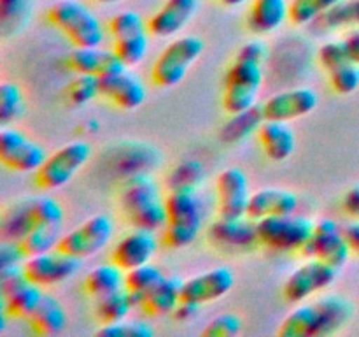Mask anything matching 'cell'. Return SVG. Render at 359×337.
Instances as JSON below:
<instances>
[{"instance_id":"42","label":"cell","mask_w":359,"mask_h":337,"mask_svg":"<svg viewBox=\"0 0 359 337\" xmlns=\"http://www.w3.org/2000/svg\"><path fill=\"white\" fill-rule=\"evenodd\" d=\"M203 165L200 161L188 160L184 164H181L179 167H175V171L170 176V190H179V188H191L196 190L203 181Z\"/></svg>"},{"instance_id":"40","label":"cell","mask_w":359,"mask_h":337,"mask_svg":"<svg viewBox=\"0 0 359 337\" xmlns=\"http://www.w3.org/2000/svg\"><path fill=\"white\" fill-rule=\"evenodd\" d=\"M97 333L104 337H151L154 336V329L140 319L125 318L121 322L102 325Z\"/></svg>"},{"instance_id":"35","label":"cell","mask_w":359,"mask_h":337,"mask_svg":"<svg viewBox=\"0 0 359 337\" xmlns=\"http://www.w3.org/2000/svg\"><path fill=\"white\" fill-rule=\"evenodd\" d=\"M149 32L147 34H139L133 35V37L119 39L114 41V51L116 55L121 58V62L126 67H137L139 63L144 62V58L149 53Z\"/></svg>"},{"instance_id":"45","label":"cell","mask_w":359,"mask_h":337,"mask_svg":"<svg viewBox=\"0 0 359 337\" xmlns=\"http://www.w3.org/2000/svg\"><path fill=\"white\" fill-rule=\"evenodd\" d=\"M269 46L262 41V39H255V41H249L242 46L237 51V56L235 60H242V62H251L258 63V65H263L269 58Z\"/></svg>"},{"instance_id":"19","label":"cell","mask_w":359,"mask_h":337,"mask_svg":"<svg viewBox=\"0 0 359 337\" xmlns=\"http://www.w3.org/2000/svg\"><path fill=\"white\" fill-rule=\"evenodd\" d=\"M100 95L125 111L140 107L147 98L146 84L128 69L100 77Z\"/></svg>"},{"instance_id":"39","label":"cell","mask_w":359,"mask_h":337,"mask_svg":"<svg viewBox=\"0 0 359 337\" xmlns=\"http://www.w3.org/2000/svg\"><path fill=\"white\" fill-rule=\"evenodd\" d=\"M330 86L339 95H353L359 88V65L353 60L328 72Z\"/></svg>"},{"instance_id":"8","label":"cell","mask_w":359,"mask_h":337,"mask_svg":"<svg viewBox=\"0 0 359 337\" xmlns=\"http://www.w3.org/2000/svg\"><path fill=\"white\" fill-rule=\"evenodd\" d=\"M316 221L305 216L286 214V216H269L256 221L258 241L263 246L277 251H294L305 246L311 239Z\"/></svg>"},{"instance_id":"33","label":"cell","mask_w":359,"mask_h":337,"mask_svg":"<svg viewBox=\"0 0 359 337\" xmlns=\"http://www.w3.org/2000/svg\"><path fill=\"white\" fill-rule=\"evenodd\" d=\"M340 0H290V21L298 27L314 25Z\"/></svg>"},{"instance_id":"47","label":"cell","mask_w":359,"mask_h":337,"mask_svg":"<svg viewBox=\"0 0 359 337\" xmlns=\"http://www.w3.org/2000/svg\"><path fill=\"white\" fill-rule=\"evenodd\" d=\"M28 7V0H0V18L4 25H9L11 21H16L23 16Z\"/></svg>"},{"instance_id":"36","label":"cell","mask_w":359,"mask_h":337,"mask_svg":"<svg viewBox=\"0 0 359 337\" xmlns=\"http://www.w3.org/2000/svg\"><path fill=\"white\" fill-rule=\"evenodd\" d=\"M263 112L262 107H251L248 111L241 112V114H233V119L228 123V126L224 128L223 137H226L228 143H233V140L245 139V137L251 136L255 130L259 128V125L263 123Z\"/></svg>"},{"instance_id":"10","label":"cell","mask_w":359,"mask_h":337,"mask_svg":"<svg viewBox=\"0 0 359 337\" xmlns=\"http://www.w3.org/2000/svg\"><path fill=\"white\" fill-rule=\"evenodd\" d=\"M302 253L305 258L323 260L337 269H342L349 262L353 249L344 234V227H340L335 220L321 218L314 223L311 239L305 242Z\"/></svg>"},{"instance_id":"49","label":"cell","mask_w":359,"mask_h":337,"mask_svg":"<svg viewBox=\"0 0 359 337\" xmlns=\"http://www.w3.org/2000/svg\"><path fill=\"white\" fill-rule=\"evenodd\" d=\"M200 311V304H195V302L181 300L179 305L174 311V318L179 319V322H189V319L195 318Z\"/></svg>"},{"instance_id":"43","label":"cell","mask_w":359,"mask_h":337,"mask_svg":"<svg viewBox=\"0 0 359 337\" xmlns=\"http://www.w3.org/2000/svg\"><path fill=\"white\" fill-rule=\"evenodd\" d=\"M242 330V318L233 312H223L210 319L202 330L203 337H233Z\"/></svg>"},{"instance_id":"28","label":"cell","mask_w":359,"mask_h":337,"mask_svg":"<svg viewBox=\"0 0 359 337\" xmlns=\"http://www.w3.org/2000/svg\"><path fill=\"white\" fill-rule=\"evenodd\" d=\"M42 297H44L42 288L28 279L16 290L11 291L9 295L2 297V312L14 316V318L28 319L39 308Z\"/></svg>"},{"instance_id":"1","label":"cell","mask_w":359,"mask_h":337,"mask_svg":"<svg viewBox=\"0 0 359 337\" xmlns=\"http://www.w3.org/2000/svg\"><path fill=\"white\" fill-rule=\"evenodd\" d=\"M354 316V304L342 295H323L314 302H302L283 319L279 336L321 337L342 330Z\"/></svg>"},{"instance_id":"3","label":"cell","mask_w":359,"mask_h":337,"mask_svg":"<svg viewBox=\"0 0 359 337\" xmlns=\"http://www.w3.org/2000/svg\"><path fill=\"white\" fill-rule=\"evenodd\" d=\"M168 221L161 230V241L172 249L188 248L198 237L203 227L205 207L196 190H170L165 197Z\"/></svg>"},{"instance_id":"20","label":"cell","mask_w":359,"mask_h":337,"mask_svg":"<svg viewBox=\"0 0 359 337\" xmlns=\"http://www.w3.org/2000/svg\"><path fill=\"white\" fill-rule=\"evenodd\" d=\"M67 65L76 74H86V76L98 77V79L128 69L116 55L114 49H104L100 46L76 48L67 58Z\"/></svg>"},{"instance_id":"14","label":"cell","mask_w":359,"mask_h":337,"mask_svg":"<svg viewBox=\"0 0 359 337\" xmlns=\"http://www.w3.org/2000/svg\"><path fill=\"white\" fill-rule=\"evenodd\" d=\"M217 214L221 218H244L248 216L249 179L245 172L238 167H228L217 174Z\"/></svg>"},{"instance_id":"44","label":"cell","mask_w":359,"mask_h":337,"mask_svg":"<svg viewBox=\"0 0 359 337\" xmlns=\"http://www.w3.org/2000/svg\"><path fill=\"white\" fill-rule=\"evenodd\" d=\"M349 53H347L344 41H328L318 49V62L326 72L349 62Z\"/></svg>"},{"instance_id":"11","label":"cell","mask_w":359,"mask_h":337,"mask_svg":"<svg viewBox=\"0 0 359 337\" xmlns=\"http://www.w3.org/2000/svg\"><path fill=\"white\" fill-rule=\"evenodd\" d=\"M340 269L323 262V260L307 258V262L290 274L283 288V295L290 304H302L311 295L319 293L332 286L339 277Z\"/></svg>"},{"instance_id":"41","label":"cell","mask_w":359,"mask_h":337,"mask_svg":"<svg viewBox=\"0 0 359 337\" xmlns=\"http://www.w3.org/2000/svg\"><path fill=\"white\" fill-rule=\"evenodd\" d=\"M100 95V79L86 74H77L67 88V97L72 105H84Z\"/></svg>"},{"instance_id":"4","label":"cell","mask_w":359,"mask_h":337,"mask_svg":"<svg viewBox=\"0 0 359 337\" xmlns=\"http://www.w3.org/2000/svg\"><path fill=\"white\" fill-rule=\"evenodd\" d=\"M48 20L74 48H95L104 42L105 30L93 11L79 0H58L48 9Z\"/></svg>"},{"instance_id":"50","label":"cell","mask_w":359,"mask_h":337,"mask_svg":"<svg viewBox=\"0 0 359 337\" xmlns=\"http://www.w3.org/2000/svg\"><path fill=\"white\" fill-rule=\"evenodd\" d=\"M342 41L346 44L347 53H349V58L359 65V27L347 32Z\"/></svg>"},{"instance_id":"6","label":"cell","mask_w":359,"mask_h":337,"mask_svg":"<svg viewBox=\"0 0 359 337\" xmlns=\"http://www.w3.org/2000/svg\"><path fill=\"white\" fill-rule=\"evenodd\" d=\"M91 154H93L91 146L84 140H74V143L65 144L55 153L48 154L44 164L35 172L37 186L46 192L63 188L90 161Z\"/></svg>"},{"instance_id":"51","label":"cell","mask_w":359,"mask_h":337,"mask_svg":"<svg viewBox=\"0 0 359 337\" xmlns=\"http://www.w3.org/2000/svg\"><path fill=\"white\" fill-rule=\"evenodd\" d=\"M344 234H346V239L353 253H359V220L354 218L353 221L344 225Z\"/></svg>"},{"instance_id":"23","label":"cell","mask_w":359,"mask_h":337,"mask_svg":"<svg viewBox=\"0 0 359 337\" xmlns=\"http://www.w3.org/2000/svg\"><path fill=\"white\" fill-rule=\"evenodd\" d=\"M258 140L263 153L272 161H284L297 150V136L286 121L263 119L258 128Z\"/></svg>"},{"instance_id":"13","label":"cell","mask_w":359,"mask_h":337,"mask_svg":"<svg viewBox=\"0 0 359 337\" xmlns=\"http://www.w3.org/2000/svg\"><path fill=\"white\" fill-rule=\"evenodd\" d=\"M23 269L32 283L44 288L60 284L76 276L77 270L81 269V260L55 248L51 251L27 256Z\"/></svg>"},{"instance_id":"30","label":"cell","mask_w":359,"mask_h":337,"mask_svg":"<svg viewBox=\"0 0 359 337\" xmlns=\"http://www.w3.org/2000/svg\"><path fill=\"white\" fill-rule=\"evenodd\" d=\"M165 277H167V274H165L163 270H161V267H158L156 263H144V265L135 267V269L126 270L125 288L133 295L135 304L140 305L144 297H146L149 291H153Z\"/></svg>"},{"instance_id":"48","label":"cell","mask_w":359,"mask_h":337,"mask_svg":"<svg viewBox=\"0 0 359 337\" xmlns=\"http://www.w3.org/2000/svg\"><path fill=\"white\" fill-rule=\"evenodd\" d=\"M342 207L351 218H356V220H359V183L358 185H354L353 188L347 190L342 200Z\"/></svg>"},{"instance_id":"12","label":"cell","mask_w":359,"mask_h":337,"mask_svg":"<svg viewBox=\"0 0 359 337\" xmlns=\"http://www.w3.org/2000/svg\"><path fill=\"white\" fill-rule=\"evenodd\" d=\"M48 158L46 150L34 139L14 126L0 130V160L7 168L16 172H37Z\"/></svg>"},{"instance_id":"26","label":"cell","mask_w":359,"mask_h":337,"mask_svg":"<svg viewBox=\"0 0 359 337\" xmlns=\"http://www.w3.org/2000/svg\"><path fill=\"white\" fill-rule=\"evenodd\" d=\"M67 319L69 318H67V311L62 302L56 300L51 295L44 293L39 308L28 318V323L41 336H56V333L65 330Z\"/></svg>"},{"instance_id":"7","label":"cell","mask_w":359,"mask_h":337,"mask_svg":"<svg viewBox=\"0 0 359 337\" xmlns=\"http://www.w3.org/2000/svg\"><path fill=\"white\" fill-rule=\"evenodd\" d=\"M263 84V69L258 63L235 60L226 70L223 88V109L228 114H241L255 107Z\"/></svg>"},{"instance_id":"16","label":"cell","mask_w":359,"mask_h":337,"mask_svg":"<svg viewBox=\"0 0 359 337\" xmlns=\"http://www.w3.org/2000/svg\"><path fill=\"white\" fill-rule=\"evenodd\" d=\"M235 284L233 270L228 267H214L202 274L189 277L182 283V300L195 302V304H209L223 298L231 291Z\"/></svg>"},{"instance_id":"32","label":"cell","mask_w":359,"mask_h":337,"mask_svg":"<svg viewBox=\"0 0 359 337\" xmlns=\"http://www.w3.org/2000/svg\"><path fill=\"white\" fill-rule=\"evenodd\" d=\"M314 25L321 30L359 27V0H340L328 13L323 14Z\"/></svg>"},{"instance_id":"31","label":"cell","mask_w":359,"mask_h":337,"mask_svg":"<svg viewBox=\"0 0 359 337\" xmlns=\"http://www.w3.org/2000/svg\"><path fill=\"white\" fill-rule=\"evenodd\" d=\"M27 200L28 213H30L34 227H58L63 225V207L56 199L48 195L30 197Z\"/></svg>"},{"instance_id":"52","label":"cell","mask_w":359,"mask_h":337,"mask_svg":"<svg viewBox=\"0 0 359 337\" xmlns=\"http://www.w3.org/2000/svg\"><path fill=\"white\" fill-rule=\"evenodd\" d=\"M219 2L226 7H238V6H244L248 0H219Z\"/></svg>"},{"instance_id":"38","label":"cell","mask_w":359,"mask_h":337,"mask_svg":"<svg viewBox=\"0 0 359 337\" xmlns=\"http://www.w3.org/2000/svg\"><path fill=\"white\" fill-rule=\"evenodd\" d=\"M23 111V91L14 83H2L0 86V125L7 126L18 119Z\"/></svg>"},{"instance_id":"46","label":"cell","mask_w":359,"mask_h":337,"mask_svg":"<svg viewBox=\"0 0 359 337\" xmlns=\"http://www.w3.org/2000/svg\"><path fill=\"white\" fill-rule=\"evenodd\" d=\"M25 260H27V255L21 249L20 242L4 239L2 246H0V269L11 265H23Z\"/></svg>"},{"instance_id":"25","label":"cell","mask_w":359,"mask_h":337,"mask_svg":"<svg viewBox=\"0 0 359 337\" xmlns=\"http://www.w3.org/2000/svg\"><path fill=\"white\" fill-rule=\"evenodd\" d=\"M184 281L177 276H167L153 291L144 297L139 308L146 312L147 316H167L174 315L175 308L182 300L181 291Z\"/></svg>"},{"instance_id":"27","label":"cell","mask_w":359,"mask_h":337,"mask_svg":"<svg viewBox=\"0 0 359 337\" xmlns=\"http://www.w3.org/2000/svg\"><path fill=\"white\" fill-rule=\"evenodd\" d=\"M125 279L126 270H123L118 263H100L88 272L86 279H84V288L95 298H100L104 295L125 288Z\"/></svg>"},{"instance_id":"37","label":"cell","mask_w":359,"mask_h":337,"mask_svg":"<svg viewBox=\"0 0 359 337\" xmlns=\"http://www.w3.org/2000/svg\"><path fill=\"white\" fill-rule=\"evenodd\" d=\"M147 32V21H144V18L135 11H121L109 21V34L114 41Z\"/></svg>"},{"instance_id":"24","label":"cell","mask_w":359,"mask_h":337,"mask_svg":"<svg viewBox=\"0 0 359 337\" xmlns=\"http://www.w3.org/2000/svg\"><path fill=\"white\" fill-rule=\"evenodd\" d=\"M287 20H290V0H251L248 11V27L255 34H272Z\"/></svg>"},{"instance_id":"5","label":"cell","mask_w":359,"mask_h":337,"mask_svg":"<svg viewBox=\"0 0 359 337\" xmlns=\"http://www.w3.org/2000/svg\"><path fill=\"white\" fill-rule=\"evenodd\" d=\"M205 42L196 35H182L170 44L154 60L151 69V79L160 88H174L184 81L193 63L203 55Z\"/></svg>"},{"instance_id":"15","label":"cell","mask_w":359,"mask_h":337,"mask_svg":"<svg viewBox=\"0 0 359 337\" xmlns=\"http://www.w3.org/2000/svg\"><path fill=\"white\" fill-rule=\"evenodd\" d=\"M319 104V97L312 88H291L266 98L262 105L263 118L273 121H294L311 114Z\"/></svg>"},{"instance_id":"21","label":"cell","mask_w":359,"mask_h":337,"mask_svg":"<svg viewBox=\"0 0 359 337\" xmlns=\"http://www.w3.org/2000/svg\"><path fill=\"white\" fill-rule=\"evenodd\" d=\"M209 237L223 248H249L258 241V227L249 216L217 218L209 228Z\"/></svg>"},{"instance_id":"9","label":"cell","mask_w":359,"mask_h":337,"mask_svg":"<svg viewBox=\"0 0 359 337\" xmlns=\"http://www.w3.org/2000/svg\"><path fill=\"white\" fill-rule=\"evenodd\" d=\"M114 235V221L107 214H95L60 237L58 249L84 260L100 253Z\"/></svg>"},{"instance_id":"2","label":"cell","mask_w":359,"mask_h":337,"mask_svg":"<svg viewBox=\"0 0 359 337\" xmlns=\"http://www.w3.org/2000/svg\"><path fill=\"white\" fill-rule=\"evenodd\" d=\"M121 207L133 228L149 232L163 230L167 225V207L156 181L147 174L130 176L121 190Z\"/></svg>"},{"instance_id":"17","label":"cell","mask_w":359,"mask_h":337,"mask_svg":"<svg viewBox=\"0 0 359 337\" xmlns=\"http://www.w3.org/2000/svg\"><path fill=\"white\" fill-rule=\"evenodd\" d=\"M200 0H165L163 6L147 20V30L158 39L177 35L196 16Z\"/></svg>"},{"instance_id":"29","label":"cell","mask_w":359,"mask_h":337,"mask_svg":"<svg viewBox=\"0 0 359 337\" xmlns=\"http://www.w3.org/2000/svg\"><path fill=\"white\" fill-rule=\"evenodd\" d=\"M133 308H137L133 295L126 288H121V290L97 298L95 315L102 325H107V323H116L128 318Z\"/></svg>"},{"instance_id":"34","label":"cell","mask_w":359,"mask_h":337,"mask_svg":"<svg viewBox=\"0 0 359 337\" xmlns=\"http://www.w3.org/2000/svg\"><path fill=\"white\" fill-rule=\"evenodd\" d=\"M60 237L62 235H60L58 227H35L34 230H30L21 239L20 246L27 256L39 255V253L58 248Z\"/></svg>"},{"instance_id":"22","label":"cell","mask_w":359,"mask_h":337,"mask_svg":"<svg viewBox=\"0 0 359 337\" xmlns=\"http://www.w3.org/2000/svg\"><path fill=\"white\" fill-rule=\"evenodd\" d=\"M298 209L297 193L283 188H262L251 193L248 206V216L259 221L269 216H286Z\"/></svg>"},{"instance_id":"18","label":"cell","mask_w":359,"mask_h":337,"mask_svg":"<svg viewBox=\"0 0 359 337\" xmlns=\"http://www.w3.org/2000/svg\"><path fill=\"white\" fill-rule=\"evenodd\" d=\"M158 251L156 232L133 228L123 235L112 249V262L118 263L123 270L149 263Z\"/></svg>"},{"instance_id":"53","label":"cell","mask_w":359,"mask_h":337,"mask_svg":"<svg viewBox=\"0 0 359 337\" xmlns=\"http://www.w3.org/2000/svg\"><path fill=\"white\" fill-rule=\"evenodd\" d=\"M98 4H104V6H112V4H119L123 0H97Z\"/></svg>"}]
</instances>
